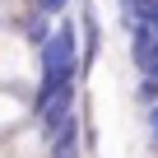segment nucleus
Instances as JSON below:
<instances>
[{"label":"nucleus","mask_w":158,"mask_h":158,"mask_svg":"<svg viewBox=\"0 0 158 158\" xmlns=\"http://www.w3.org/2000/svg\"><path fill=\"white\" fill-rule=\"evenodd\" d=\"M51 33H56V19H51V14H42V10H33L28 19H19V37H23L33 51H42V47L51 42Z\"/></svg>","instance_id":"2"},{"label":"nucleus","mask_w":158,"mask_h":158,"mask_svg":"<svg viewBox=\"0 0 158 158\" xmlns=\"http://www.w3.org/2000/svg\"><path fill=\"white\" fill-rule=\"evenodd\" d=\"M153 102H158V74H139V79H135V107L149 112Z\"/></svg>","instance_id":"3"},{"label":"nucleus","mask_w":158,"mask_h":158,"mask_svg":"<svg viewBox=\"0 0 158 158\" xmlns=\"http://www.w3.org/2000/svg\"><path fill=\"white\" fill-rule=\"evenodd\" d=\"M70 5H74V0H33V10H42V14H51V19H65V14H74Z\"/></svg>","instance_id":"4"},{"label":"nucleus","mask_w":158,"mask_h":158,"mask_svg":"<svg viewBox=\"0 0 158 158\" xmlns=\"http://www.w3.org/2000/svg\"><path fill=\"white\" fill-rule=\"evenodd\" d=\"M144 126H149V144L158 149V102H153V107L144 112Z\"/></svg>","instance_id":"5"},{"label":"nucleus","mask_w":158,"mask_h":158,"mask_svg":"<svg viewBox=\"0 0 158 158\" xmlns=\"http://www.w3.org/2000/svg\"><path fill=\"white\" fill-rule=\"evenodd\" d=\"M79 70H93L98 65V51H102V19H98V5L93 0H79Z\"/></svg>","instance_id":"1"}]
</instances>
